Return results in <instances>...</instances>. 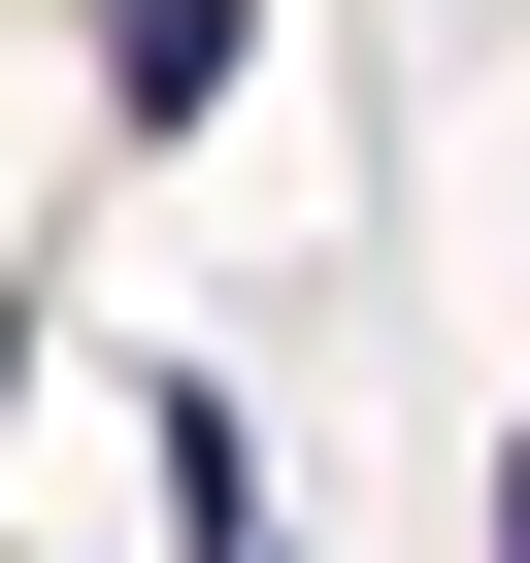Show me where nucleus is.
I'll use <instances>...</instances> for the list:
<instances>
[{"label": "nucleus", "instance_id": "f257e3e1", "mask_svg": "<svg viewBox=\"0 0 530 563\" xmlns=\"http://www.w3.org/2000/svg\"><path fill=\"white\" fill-rule=\"evenodd\" d=\"M232 67H265V0H100V133H199Z\"/></svg>", "mask_w": 530, "mask_h": 563}, {"label": "nucleus", "instance_id": "f03ea898", "mask_svg": "<svg viewBox=\"0 0 530 563\" xmlns=\"http://www.w3.org/2000/svg\"><path fill=\"white\" fill-rule=\"evenodd\" d=\"M133 431H166V563H265V431H232V365H166Z\"/></svg>", "mask_w": 530, "mask_h": 563}, {"label": "nucleus", "instance_id": "7ed1b4c3", "mask_svg": "<svg viewBox=\"0 0 530 563\" xmlns=\"http://www.w3.org/2000/svg\"><path fill=\"white\" fill-rule=\"evenodd\" d=\"M497 563H530V464H497Z\"/></svg>", "mask_w": 530, "mask_h": 563}]
</instances>
